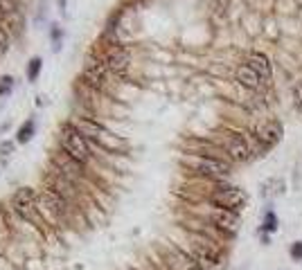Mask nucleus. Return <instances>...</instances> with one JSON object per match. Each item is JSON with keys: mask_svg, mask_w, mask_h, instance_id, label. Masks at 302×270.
<instances>
[{"mask_svg": "<svg viewBox=\"0 0 302 270\" xmlns=\"http://www.w3.org/2000/svg\"><path fill=\"white\" fill-rule=\"evenodd\" d=\"M34 133H36V122L32 117L25 119V124H20L18 133H16V142H18V144H27L29 140L34 138Z\"/></svg>", "mask_w": 302, "mask_h": 270, "instance_id": "17", "label": "nucleus"}, {"mask_svg": "<svg viewBox=\"0 0 302 270\" xmlns=\"http://www.w3.org/2000/svg\"><path fill=\"white\" fill-rule=\"evenodd\" d=\"M293 106H296V110L302 115V81L296 84V88H293Z\"/></svg>", "mask_w": 302, "mask_h": 270, "instance_id": "23", "label": "nucleus"}, {"mask_svg": "<svg viewBox=\"0 0 302 270\" xmlns=\"http://www.w3.org/2000/svg\"><path fill=\"white\" fill-rule=\"evenodd\" d=\"M11 210L23 218V221L32 223L36 227H43V214H41V205H39V194L32 189V187H20L16 189L14 196H11Z\"/></svg>", "mask_w": 302, "mask_h": 270, "instance_id": "5", "label": "nucleus"}, {"mask_svg": "<svg viewBox=\"0 0 302 270\" xmlns=\"http://www.w3.org/2000/svg\"><path fill=\"white\" fill-rule=\"evenodd\" d=\"M57 2H59V9L66 14V0H57Z\"/></svg>", "mask_w": 302, "mask_h": 270, "instance_id": "28", "label": "nucleus"}, {"mask_svg": "<svg viewBox=\"0 0 302 270\" xmlns=\"http://www.w3.org/2000/svg\"><path fill=\"white\" fill-rule=\"evenodd\" d=\"M41 70H43V59H41V56H32V59L27 61V81L34 84L36 79H39Z\"/></svg>", "mask_w": 302, "mask_h": 270, "instance_id": "19", "label": "nucleus"}, {"mask_svg": "<svg viewBox=\"0 0 302 270\" xmlns=\"http://www.w3.org/2000/svg\"><path fill=\"white\" fill-rule=\"evenodd\" d=\"M180 162L196 176L210 178V180H224L230 176V162L224 158H212V156H196V153H185Z\"/></svg>", "mask_w": 302, "mask_h": 270, "instance_id": "4", "label": "nucleus"}, {"mask_svg": "<svg viewBox=\"0 0 302 270\" xmlns=\"http://www.w3.org/2000/svg\"><path fill=\"white\" fill-rule=\"evenodd\" d=\"M45 187H50V189H54L57 194H61V196L66 198L68 203H75L81 198V192H79V185L75 180H70V178H66L61 171H57V169H50L48 176H45Z\"/></svg>", "mask_w": 302, "mask_h": 270, "instance_id": "13", "label": "nucleus"}, {"mask_svg": "<svg viewBox=\"0 0 302 270\" xmlns=\"http://www.w3.org/2000/svg\"><path fill=\"white\" fill-rule=\"evenodd\" d=\"M217 147L226 153V158L232 162H248L255 156V149L248 138H244L241 133H224L217 140Z\"/></svg>", "mask_w": 302, "mask_h": 270, "instance_id": "7", "label": "nucleus"}, {"mask_svg": "<svg viewBox=\"0 0 302 270\" xmlns=\"http://www.w3.org/2000/svg\"><path fill=\"white\" fill-rule=\"evenodd\" d=\"M59 142H61V149H64L70 158H75V160L81 162V164H88L90 158H93V147H90L88 138L73 122H66L59 126Z\"/></svg>", "mask_w": 302, "mask_h": 270, "instance_id": "3", "label": "nucleus"}, {"mask_svg": "<svg viewBox=\"0 0 302 270\" xmlns=\"http://www.w3.org/2000/svg\"><path fill=\"white\" fill-rule=\"evenodd\" d=\"M111 70L106 68V63H104L102 54H88L86 61H83V72H81V79L79 81H83L86 86H90V88L99 90L102 93L104 86H106V77Z\"/></svg>", "mask_w": 302, "mask_h": 270, "instance_id": "11", "label": "nucleus"}, {"mask_svg": "<svg viewBox=\"0 0 302 270\" xmlns=\"http://www.w3.org/2000/svg\"><path fill=\"white\" fill-rule=\"evenodd\" d=\"M282 135H284V126L280 119H275V117L259 119L253 126V138H255V144H257V156L271 151L275 144H280Z\"/></svg>", "mask_w": 302, "mask_h": 270, "instance_id": "6", "label": "nucleus"}, {"mask_svg": "<svg viewBox=\"0 0 302 270\" xmlns=\"http://www.w3.org/2000/svg\"><path fill=\"white\" fill-rule=\"evenodd\" d=\"M11 88H14V79H11L9 74H7V77H0V97L9 95Z\"/></svg>", "mask_w": 302, "mask_h": 270, "instance_id": "22", "label": "nucleus"}, {"mask_svg": "<svg viewBox=\"0 0 302 270\" xmlns=\"http://www.w3.org/2000/svg\"><path fill=\"white\" fill-rule=\"evenodd\" d=\"M234 79L239 81V86H244V88L253 90V93H264V90L271 86V81L262 79L248 63H239L237 70H234Z\"/></svg>", "mask_w": 302, "mask_h": 270, "instance_id": "15", "label": "nucleus"}, {"mask_svg": "<svg viewBox=\"0 0 302 270\" xmlns=\"http://www.w3.org/2000/svg\"><path fill=\"white\" fill-rule=\"evenodd\" d=\"M284 192V180L280 178H271L262 185V196H278V194Z\"/></svg>", "mask_w": 302, "mask_h": 270, "instance_id": "18", "label": "nucleus"}, {"mask_svg": "<svg viewBox=\"0 0 302 270\" xmlns=\"http://www.w3.org/2000/svg\"><path fill=\"white\" fill-rule=\"evenodd\" d=\"M14 153V142H2L0 144V156H11Z\"/></svg>", "mask_w": 302, "mask_h": 270, "instance_id": "26", "label": "nucleus"}, {"mask_svg": "<svg viewBox=\"0 0 302 270\" xmlns=\"http://www.w3.org/2000/svg\"><path fill=\"white\" fill-rule=\"evenodd\" d=\"M262 230L264 232L278 230V216H275V212H266V216H264V221H262Z\"/></svg>", "mask_w": 302, "mask_h": 270, "instance_id": "20", "label": "nucleus"}, {"mask_svg": "<svg viewBox=\"0 0 302 270\" xmlns=\"http://www.w3.org/2000/svg\"><path fill=\"white\" fill-rule=\"evenodd\" d=\"M18 5H20V0H0V7H2L5 14H14Z\"/></svg>", "mask_w": 302, "mask_h": 270, "instance_id": "24", "label": "nucleus"}, {"mask_svg": "<svg viewBox=\"0 0 302 270\" xmlns=\"http://www.w3.org/2000/svg\"><path fill=\"white\" fill-rule=\"evenodd\" d=\"M208 203L212 207H221V210L239 212L246 205V192L234 185H221L215 192L208 194Z\"/></svg>", "mask_w": 302, "mask_h": 270, "instance_id": "10", "label": "nucleus"}, {"mask_svg": "<svg viewBox=\"0 0 302 270\" xmlns=\"http://www.w3.org/2000/svg\"><path fill=\"white\" fill-rule=\"evenodd\" d=\"M7 52V32L0 27V56Z\"/></svg>", "mask_w": 302, "mask_h": 270, "instance_id": "27", "label": "nucleus"}, {"mask_svg": "<svg viewBox=\"0 0 302 270\" xmlns=\"http://www.w3.org/2000/svg\"><path fill=\"white\" fill-rule=\"evenodd\" d=\"M104 63H106V68L111 70L113 74H124L129 70V65H131V52H129L124 45H108L106 50H104L102 54Z\"/></svg>", "mask_w": 302, "mask_h": 270, "instance_id": "14", "label": "nucleus"}, {"mask_svg": "<svg viewBox=\"0 0 302 270\" xmlns=\"http://www.w3.org/2000/svg\"><path fill=\"white\" fill-rule=\"evenodd\" d=\"M201 218H203V223L212 225L224 236H234L239 230V214L237 212L221 210V207H210V210L201 212Z\"/></svg>", "mask_w": 302, "mask_h": 270, "instance_id": "8", "label": "nucleus"}, {"mask_svg": "<svg viewBox=\"0 0 302 270\" xmlns=\"http://www.w3.org/2000/svg\"><path fill=\"white\" fill-rule=\"evenodd\" d=\"M39 205H41V214L48 216L50 221H64L70 214V203L66 201L61 194H57L50 187H43L39 192Z\"/></svg>", "mask_w": 302, "mask_h": 270, "instance_id": "9", "label": "nucleus"}, {"mask_svg": "<svg viewBox=\"0 0 302 270\" xmlns=\"http://www.w3.org/2000/svg\"><path fill=\"white\" fill-rule=\"evenodd\" d=\"M291 259H296V261H302V241H296L291 246Z\"/></svg>", "mask_w": 302, "mask_h": 270, "instance_id": "25", "label": "nucleus"}, {"mask_svg": "<svg viewBox=\"0 0 302 270\" xmlns=\"http://www.w3.org/2000/svg\"><path fill=\"white\" fill-rule=\"evenodd\" d=\"M50 36H52V50L54 52H59V48H61V41H64V30L59 27V25H52V30H50Z\"/></svg>", "mask_w": 302, "mask_h": 270, "instance_id": "21", "label": "nucleus"}, {"mask_svg": "<svg viewBox=\"0 0 302 270\" xmlns=\"http://www.w3.org/2000/svg\"><path fill=\"white\" fill-rule=\"evenodd\" d=\"M73 124L83 133V135H86L88 142L102 147L104 151H111V153L127 151V140H122L120 135L111 133L104 124H99L95 117H79V119H73Z\"/></svg>", "mask_w": 302, "mask_h": 270, "instance_id": "2", "label": "nucleus"}, {"mask_svg": "<svg viewBox=\"0 0 302 270\" xmlns=\"http://www.w3.org/2000/svg\"><path fill=\"white\" fill-rule=\"evenodd\" d=\"M244 63H248L262 79L271 81V77H273V65H271V61H268V56L264 52H250Z\"/></svg>", "mask_w": 302, "mask_h": 270, "instance_id": "16", "label": "nucleus"}, {"mask_svg": "<svg viewBox=\"0 0 302 270\" xmlns=\"http://www.w3.org/2000/svg\"><path fill=\"white\" fill-rule=\"evenodd\" d=\"M187 255L201 264L205 270H224L226 266V248L221 246L219 239L203 234V232H185Z\"/></svg>", "mask_w": 302, "mask_h": 270, "instance_id": "1", "label": "nucleus"}, {"mask_svg": "<svg viewBox=\"0 0 302 270\" xmlns=\"http://www.w3.org/2000/svg\"><path fill=\"white\" fill-rule=\"evenodd\" d=\"M50 164H52L57 171L64 173L66 178L75 180L77 185L86 180V164H81V162H77L75 158H70L64 149H59V151H54L52 156H50Z\"/></svg>", "mask_w": 302, "mask_h": 270, "instance_id": "12", "label": "nucleus"}, {"mask_svg": "<svg viewBox=\"0 0 302 270\" xmlns=\"http://www.w3.org/2000/svg\"><path fill=\"white\" fill-rule=\"evenodd\" d=\"M5 20V11H2V7H0V23Z\"/></svg>", "mask_w": 302, "mask_h": 270, "instance_id": "29", "label": "nucleus"}]
</instances>
